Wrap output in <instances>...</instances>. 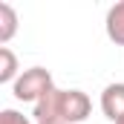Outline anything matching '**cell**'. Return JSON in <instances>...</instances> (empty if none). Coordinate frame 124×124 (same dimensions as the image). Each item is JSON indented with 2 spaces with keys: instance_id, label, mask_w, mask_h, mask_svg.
<instances>
[{
  "instance_id": "1",
  "label": "cell",
  "mask_w": 124,
  "mask_h": 124,
  "mask_svg": "<svg viewBox=\"0 0 124 124\" xmlns=\"http://www.w3.org/2000/svg\"><path fill=\"white\" fill-rule=\"evenodd\" d=\"M93 113V101L84 90H52L43 95L32 116L38 124H81L87 121V116Z\"/></svg>"
},
{
  "instance_id": "2",
  "label": "cell",
  "mask_w": 124,
  "mask_h": 124,
  "mask_svg": "<svg viewBox=\"0 0 124 124\" xmlns=\"http://www.w3.org/2000/svg\"><path fill=\"white\" fill-rule=\"evenodd\" d=\"M55 90V81H52V72L43 69V66H29L20 72V78L12 84V95L17 101H29V104H38L43 95H49Z\"/></svg>"
},
{
  "instance_id": "3",
  "label": "cell",
  "mask_w": 124,
  "mask_h": 124,
  "mask_svg": "<svg viewBox=\"0 0 124 124\" xmlns=\"http://www.w3.org/2000/svg\"><path fill=\"white\" fill-rule=\"evenodd\" d=\"M101 113L113 124H118L124 118V81H116V84L104 87V93H101Z\"/></svg>"
},
{
  "instance_id": "4",
  "label": "cell",
  "mask_w": 124,
  "mask_h": 124,
  "mask_svg": "<svg viewBox=\"0 0 124 124\" xmlns=\"http://www.w3.org/2000/svg\"><path fill=\"white\" fill-rule=\"evenodd\" d=\"M104 29H107V38H110L116 46H124V0L113 3V6L107 9Z\"/></svg>"
},
{
  "instance_id": "5",
  "label": "cell",
  "mask_w": 124,
  "mask_h": 124,
  "mask_svg": "<svg viewBox=\"0 0 124 124\" xmlns=\"http://www.w3.org/2000/svg\"><path fill=\"white\" fill-rule=\"evenodd\" d=\"M17 78H20L17 55L9 46H0V84H15Z\"/></svg>"
},
{
  "instance_id": "6",
  "label": "cell",
  "mask_w": 124,
  "mask_h": 124,
  "mask_svg": "<svg viewBox=\"0 0 124 124\" xmlns=\"http://www.w3.org/2000/svg\"><path fill=\"white\" fill-rule=\"evenodd\" d=\"M17 32V12L12 3H0V43L6 46Z\"/></svg>"
},
{
  "instance_id": "7",
  "label": "cell",
  "mask_w": 124,
  "mask_h": 124,
  "mask_svg": "<svg viewBox=\"0 0 124 124\" xmlns=\"http://www.w3.org/2000/svg\"><path fill=\"white\" fill-rule=\"evenodd\" d=\"M0 124H32L23 113H17V110H3L0 113Z\"/></svg>"
},
{
  "instance_id": "8",
  "label": "cell",
  "mask_w": 124,
  "mask_h": 124,
  "mask_svg": "<svg viewBox=\"0 0 124 124\" xmlns=\"http://www.w3.org/2000/svg\"><path fill=\"white\" fill-rule=\"evenodd\" d=\"M118 124H124V118H121V121H118Z\"/></svg>"
}]
</instances>
